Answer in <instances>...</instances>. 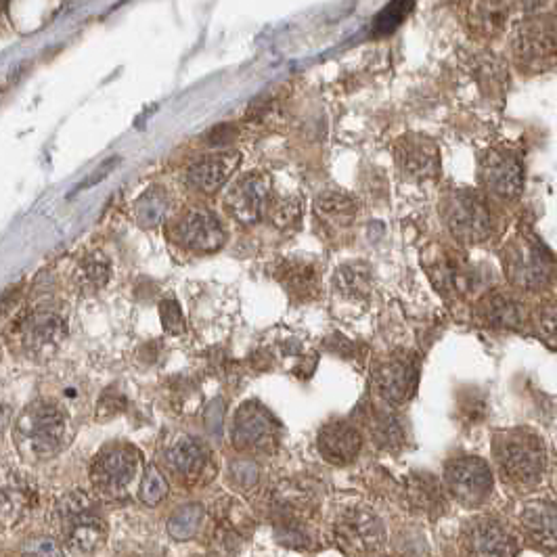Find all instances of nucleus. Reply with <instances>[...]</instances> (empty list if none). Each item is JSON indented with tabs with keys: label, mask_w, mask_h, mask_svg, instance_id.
Segmentation results:
<instances>
[{
	"label": "nucleus",
	"mask_w": 557,
	"mask_h": 557,
	"mask_svg": "<svg viewBox=\"0 0 557 557\" xmlns=\"http://www.w3.org/2000/svg\"><path fill=\"white\" fill-rule=\"evenodd\" d=\"M170 208L168 193L162 187L147 189L135 204V218L141 227L153 229L164 222Z\"/></svg>",
	"instance_id": "obj_31"
},
{
	"label": "nucleus",
	"mask_w": 557,
	"mask_h": 557,
	"mask_svg": "<svg viewBox=\"0 0 557 557\" xmlns=\"http://www.w3.org/2000/svg\"><path fill=\"white\" fill-rule=\"evenodd\" d=\"M532 313L516 289H488L476 302V319L484 327L501 331H520L530 325Z\"/></svg>",
	"instance_id": "obj_13"
},
{
	"label": "nucleus",
	"mask_w": 557,
	"mask_h": 557,
	"mask_svg": "<svg viewBox=\"0 0 557 557\" xmlns=\"http://www.w3.org/2000/svg\"><path fill=\"white\" fill-rule=\"evenodd\" d=\"M53 526L65 547L88 555L107 539V518L101 505L84 490H70L53 507Z\"/></svg>",
	"instance_id": "obj_4"
},
{
	"label": "nucleus",
	"mask_w": 557,
	"mask_h": 557,
	"mask_svg": "<svg viewBox=\"0 0 557 557\" xmlns=\"http://www.w3.org/2000/svg\"><path fill=\"white\" fill-rule=\"evenodd\" d=\"M417 365L411 356H390L375 371V386L386 403L400 405L409 400L417 388Z\"/></svg>",
	"instance_id": "obj_20"
},
{
	"label": "nucleus",
	"mask_w": 557,
	"mask_h": 557,
	"mask_svg": "<svg viewBox=\"0 0 557 557\" xmlns=\"http://www.w3.org/2000/svg\"><path fill=\"white\" fill-rule=\"evenodd\" d=\"M277 279L285 292L296 300H313L319 296V269L315 262L289 258L277 266Z\"/></svg>",
	"instance_id": "obj_24"
},
{
	"label": "nucleus",
	"mask_w": 557,
	"mask_h": 557,
	"mask_svg": "<svg viewBox=\"0 0 557 557\" xmlns=\"http://www.w3.org/2000/svg\"><path fill=\"white\" fill-rule=\"evenodd\" d=\"M315 214L319 216L321 222H325L327 227L342 229L352 225L356 214H359V204H356V199L352 195L329 189L317 197Z\"/></svg>",
	"instance_id": "obj_27"
},
{
	"label": "nucleus",
	"mask_w": 557,
	"mask_h": 557,
	"mask_svg": "<svg viewBox=\"0 0 557 557\" xmlns=\"http://www.w3.org/2000/svg\"><path fill=\"white\" fill-rule=\"evenodd\" d=\"M237 164L239 153L233 151H218L204 155V158H199L195 164H191L187 172V181L199 193H216L218 189L227 185Z\"/></svg>",
	"instance_id": "obj_23"
},
{
	"label": "nucleus",
	"mask_w": 557,
	"mask_h": 557,
	"mask_svg": "<svg viewBox=\"0 0 557 557\" xmlns=\"http://www.w3.org/2000/svg\"><path fill=\"white\" fill-rule=\"evenodd\" d=\"M478 178L484 193L501 204H516L524 195L526 166L522 153L509 145L488 147L478 164Z\"/></svg>",
	"instance_id": "obj_7"
},
{
	"label": "nucleus",
	"mask_w": 557,
	"mask_h": 557,
	"mask_svg": "<svg viewBox=\"0 0 557 557\" xmlns=\"http://www.w3.org/2000/svg\"><path fill=\"white\" fill-rule=\"evenodd\" d=\"M444 486L463 507H482L493 495L495 478L490 465L474 455L453 457L444 465Z\"/></svg>",
	"instance_id": "obj_10"
},
{
	"label": "nucleus",
	"mask_w": 557,
	"mask_h": 557,
	"mask_svg": "<svg viewBox=\"0 0 557 557\" xmlns=\"http://www.w3.org/2000/svg\"><path fill=\"white\" fill-rule=\"evenodd\" d=\"M68 336V323L53 308H36L21 321L19 340L32 356H51Z\"/></svg>",
	"instance_id": "obj_17"
},
{
	"label": "nucleus",
	"mask_w": 557,
	"mask_h": 557,
	"mask_svg": "<svg viewBox=\"0 0 557 557\" xmlns=\"http://www.w3.org/2000/svg\"><path fill=\"white\" fill-rule=\"evenodd\" d=\"M222 507L225 509H218V526H216L218 541L229 551H235V545L243 543L245 530H248V518H245L241 505L233 499L222 501Z\"/></svg>",
	"instance_id": "obj_30"
},
{
	"label": "nucleus",
	"mask_w": 557,
	"mask_h": 557,
	"mask_svg": "<svg viewBox=\"0 0 557 557\" xmlns=\"http://www.w3.org/2000/svg\"><path fill=\"white\" fill-rule=\"evenodd\" d=\"M168 495V484L164 480V476L160 474L158 467L149 465L145 470L143 482H141V501L145 505H158L164 501V497Z\"/></svg>",
	"instance_id": "obj_38"
},
{
	"label": "nucleus",
	"mask_w": 557,
	"mask_h": 557,
	"mask_svg": "<svg viewBox=\"0 0 557 557\" xmlns=\"http://www.w3.org/2000/svg\"><path fill=\"white\" fill-rule=\"evenodd\" d=\"M363 436L348 421H329L317 436L321 457L333 465H346L359 457Z\"/></svg>",
	"instance_id": "obj_21"
},
{
	"label": "nucleus",
	"mask_w": 557,
	"mask_h": 557,
	"mask_svg": "<svg viewBox=\"0 0 557 557\" xmlns=\"http://www.w3.org/2000/svg\"><path fill=\"white\" fill-rule=\"evenodd\" d=\"M333 285L346 300H365L371 294L373 285L371 266L361 260L346 262L333 275Z\"/></svg>",
	"instance_id": "obj_28"
},
{
	"label": "nucleus",
	"mask_w": 557,
	"mask_h": 557,
	"mask_svg": "<svg viewBox=\"0 0 557 557\" xmlns=\"http://www.w3.org/2000/svg\"><path fill=\"white\" fill-rule=\"evenodd\" d=\"M70 419L57 403L34 400L19 413L13 426V442L28 461H47L68 447Z\"/></svg>",
	"instance_id": "obj_2"
},
{
	"label": "nucleus",
	"mask_w": 557,
	"mask_h": 557,
	"mask_svg": "<svg viewBox=\"0 0 557 557\" xmlns=\"http://www.w3.org/2000/svg\"><path fill=\"white\" fill-rule=\"evenodd\" d=\"M229 480L235 488L239 490H250L258 484L260 480V467L254 459L245 457V459H235L229 465Z\"/></svg>",
	"instance_id": "obj_37"
},
{
	"label": "nucleus",
	"mask_w": 557,
	"mask_h": 557,
	"mask_svg": "<svg viewBox=\"0 0 557 557\" xmlns=\"http://www.w3.org/2000/svg\"><path fill=\"white\" fill-rule=\"evenodd\" d=\"M549 0H516V9L522 13V17L526 15H534L545 11Z\"/></svg>",
	"instance_id": "obj_41"
},
{
	"label": "nucleus",
	"mask_w": 557,
	"mask_h": 557,
	"mask_svg": "<svg viewBox=\"0 0 557 557\" xmlns=\"http://www.w3.org/2000/svg\"><path fill=\"white\" fill-rule=\"evenodd\" d=\"M501 264L505 279L520 294H547L557 283V258L528 227H520L503 243Z\"/></svg>",
	"instance_id": "obj_1"
},
{
	"label": "nucleus",
	"mask_w": 557,
	"mask_h": 557,
	"mask_svg": "<svg viewBox=\"0 0 557 557\" xmlns=\"http://www.w3.org/2000/svg\"><path fill=\"white\" fill-rule=\"evenodd\" d=\"M202 520H204V505L199 503L181 505L168 520V534L174 541H189L191 537H195Z\"/></svg>",
	"instance_id": "obj_34"
},
{
	"label": "nucleus",
	"mask_w": 557,
	"mask_h": 557,
	"mask_svg": "<svg viewBox=\"0 0 557 557\" xmlns=\"http://www.w3.org/2000/svg\"><path fill=\"white\" fill-rule=\"evenodd\" d=\"M493 457L503 480L516 488H534L547 472V447L528 428L499 430L493 438Z\"/></svg>",
	"instance_id": "obj_3"
},
{
	"label": "nucleus",
	"mask_w": 557,
	"mask_h": 557,
	"mask_svg": "<svg viewBox=\"0 0 557 557\" xmlns=\"http://www.w3.org/2000/svg\"><path fill=\"white\" fill-rule=\"evenodd\" d=\"M440 216L447 231L463 245H480L497 233L490 197L476 189H455L442 197Z\"/></svg>",
	"instance_id": "obj_6"
},
{
	"label": "nucleus",
	"mask_w": 557,
	"mask_h": 557,
	"mask_svg": "<svg viewBox=\"0 0 557 557\" xmlns=\"http://www.w3.org/2000/svg\"><path fill=\"white\" fill-rule=\"evenodd\" d=\"M430 275L442 292H451L457 296L472 292L476 287V273L472 266L451 254H438V258H434Z\"/></svg>",
	"instance_id": "obj_26"
},
{
	"label": "nucleus",
	"mask_w": 557,
	"mask_h": 557,
	"mask_svg": "<svg viewBox=\"0 0 557 557\" xmlns=\"http://www.w3.org/2000/svg\"><path fill=\"white\" fill-rule=\"evenodd\" d=\"M111 277V264L103 252H91L82 256L76 266V281L86 292H97L105 287Z\"/></svg>",
	"instance_id": "obj_32"
},
{
	"label": "nucleus",
	"mask_w": 557,
	"mask_h": 557,
	"mask_svg": "<svg viewBox=\"0 0 557 557\" xmlns=\"http://www.w3.org/2000/svg\"><path fill=\"white\" fill-rule=\"evenodd\" d=\"M225 206L229 214L243 222V225H256V222L271 208V181L269 176L260 172H250L239 176L227 193Z\"/></svg>",
	"instance_id": "obj_15"
},
{
	"label": "nucleus",
	"mask_w": 557,
	"mask_h": 557,
	"mask_svg": "<svg viewBox=\"0 0 557 557\" xmlns=\"http://www.w3.org/2000/svg\"><path fill=\"white\" fill-rule=\"evenodd\" d=\"M269 218L277 229L292 231L300 225V220H302V202H298V197L279 199V202L271 204Z\"/></svg>",
	"instance_id": "obj_36"
},
{
	"label": "nucleus",
	"mask_w": 557,
	"mask_h": 557,
	"mask_svg": "<svg viewBox=\"0 0 557 557\" xmlns=\"http://www.w3.org/2000/svg\"><path fill=\"white\" fill-rule=\"evenodd\" d=\"M522 539L541 553H557V505L547 499L528 501L520 511Z\"/></svg>",
	"instance_id": "obj_19"
},
{
	"label": "nucleus",
	"mask_w": 557,
	"mask_h": 557,
	"mask_svg": "<svg viewBox=\"0 0 557 557\" xmlns=\"http://www.w3.org/2000/svg\"><path fill=\"white\" fill-rule=\"evenodd\" d=\"M511 61L524 76L557 70V15L534 13L518 21L511 34Z\"/></svg>",
	"instance_id": "obj_5"
},
{
	"label": "nucleus",
	"mask_w": 557,
	"mask_h": 557,
	"mask_svg": "<svg viewBox=\"0 0 557 557\" xmlns=\"http://www.w3.org/2000/svg\"><path fill=\"white\" fill-rule=\"evenodd\" d=\"M141 470V453L126 442L103 447L91 465V480L97 493L105 497H124L135 484Z\"/></svg>",
	"instance_id": "obj_8"
},
{
	"label": "nucleus",
	"mask_w": 557,
	"mask_h": 557,
	"mask_svg": "<svg viewBox=\"0 0 557 557\" xmlns=\"http://www.w3.org/2000/svg\"><path fill=\"white\" fill-rule=\"evenodd\" d=\"M333 541L342 551L354 557L375 553L386 541V526L373 509L354 505L340 511L331 524Z\"/></svg>",
	"instance_id": "obj_9"
},
{
	"label": "nucleus",
	"mask_w": 557,
	"mask_h": 557,
	"mask_svg": "<svg viewBox=\"0 0 557 557\" xmlns=\"http://www.w3.org/2000/svg\"><path fill=\"white\" fill-rule=\"evenodd\" d=\"M394 162L411 181H432L440 174L438 143L421 132H411L396 141Z\"/></svg>",
	"instance_id": "obj_16"
},
{
	"label": "nucleus",
	"mask_w": 557,
	"mask_h": 557,
	"mask_svg": "<svg viewBox=\"0 0 557 557\" xmlns=\"http://www.w3.org/2000/svg\"><path fill=\"white\" fill-rule=\"evenodd\" d=\"M21 557H65V553L59 541L47 534H38L21 545Z\"/></svg>",
	"instance_id": "obj_39"
},
{
	"label": "nucleus",
	"mask_w": 557,
	"mask_h": 557,
	"mask_svg": "<svg viewBox=\"0 0 557 557\" xmlns=\"http://www.w3.org/2000/svg\"><path fill=\"white\" fill-rule=\"evenodd\" d=\"M530 325L537 331V338L557 352V300H545L534 308Z\"/></svg>",
	"instance_id": "obj_35"
},
{
	"label": "nucleus",
	"mask_w": 557,
	"mask_h": 557,
	"mask_svg": "<svg viewBox=\"0 0 557 557\" xmlns=\"http://www.w3.org/2000/svg\"><path fill=\"white\" fill-rule=\"evenodd\" d=\"M514 11L516 0H467L465 17L467 26H470L476 36L484 40H495L507 30Z\"/></svg>",
	"instance_id": "obj_22"
},
{
	"label": "nucleus",
	"mask_w": 557,
	"mask_h": 557,
	"mask_svg": "<svg viewBox=\"0 0 557 557\" xmlns=\"http://www.w3.org/2000/svg\"><path fill=\"white\" fill-rule=\"evenodd\" d=\"M166 470L181 482H202L210 478L212 453L202 440L176 434L164 451Z\"/></svg>",
	"instance_id": "obj_14"
},
{
	"label": "nucleus",
	"mask_w": 557,
	"mask_h": 557,
	"mask_svg": "<svg viewBox=\"0 0 557 557\" xmlns=\"http://www.w3.org/2000/svg\"><path fill=\"white\" fill-rule=\"evenodd\" d=\"M459 551L461 557H518L520 541L499 518L478 516L463 524Z\"/></svg>",
	"instance_id": "obj_11"
},
{
	"label": "nucleus",
	"mask_w": 557,
	"mask_h": 557,
	"mask_svg": "<svg viewBox=\"0 0 557 557\" xmlns=\"http://www.w3.org/2000/svg\"><path fill=\"white\" fill-rule=\"evenodd\" d=\"M176 239L193 252L210 254L220 250L227 241L222 222L206 208H191L176 222Z\"/></svg>",
	"instance_id": "obj_18"
},
{
	"label": "nucleus",
	"mask_w": 557,
	"mask_h": 557,
	"mask_svg": "<svg viewBox=\"0 0 557 557\" xmlns=\"http://www.w3.org/2000/svg\"><path fill=\"white\" fill-rule=\"evenodd\" d=\"M474 65H476V80L484 88V93L490 99L503 95L505 80H507L505 63L495 55H482Z\"/></svg>",
	"instance_id": "obj_33"
},
{
	"label": "nucleus",
	"mask_w": 557,
	"mask_h": 557,
	"mask_svg": "<svg viewBox=\"0 0 557 557\" xmlns=\"http://www.w3.org/2000/svg\"><path fill=\"white\" fill-rule=\"evenodd\" d=\"M407 493H409V499H411L413 507L423 511V514L440 516L442 511L447 509V499H444L440 482L426 472L413 474L409 478Z\"/></svg>",
	"instance_id": "obj_29"
},
{
	"label": "nucleus",
	"mask_w": 557,
	"mask_h": 557,
	"mask_svg": "<svg viewBox=\"0 0 557 557\" xmlns=\"http://www.w3.org/2000/svg\"><path fill=\"white\" fill-rule=\"evenodd\" d=\"M36 503V490L28 478L19 472L7 474L3 480V520L5 526H15L24 520Z\"/></svg>",
	"instance_id": "obj_25"
},
{
	"label": "nucleus",
	"mask_w": 557,
	"mask_h": 557,
	"mask_svg": "<svg viewBox=\"0 0 557 557\" xmlns=\"http://www.w3.org/2000/svg\"><path fill=\"white\" fill-rule=\"evenodd\" d=\"M233 442L245 453L273 451L279 442V421L258 403H245L235 413Z\"/></svg>",
	"instance_id": "obj_12"
},
{
	"label": "nucleus",
	"mask_w": 557,
	"mask_h": 557,
	"mask_svg": "<svg viewBox=\"0 0 557 557\" xmlns=\"http://www.w3.org/2000/svg\"><path fill=\"white\" fill-rule=\"evenodd\" d=\"M160 317L164 323V329L172 336H181L185 331V317H183V310L178 306V302L174 298H168L160 304Z\"/></svg>",
	"instance_id": "obj_40"
}]
</instances>
